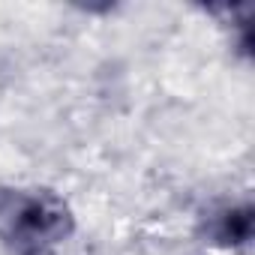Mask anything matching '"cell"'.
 I'll list each match as a JSON object with an SVG mask.
<instances>
[{"instance_id":"obj_1","label":"cell","mask_w":255,"mask_h":255,"mask_svg":"<svg viewBox=\"0 0 255 255\" xmlns=\"http://www.w3.org/2000/svg\"><path fill=\"white\" fill-rule=\"evenodd\" d=\"M63 210L48 204V201H39V198H30L18 207L15 219H12V240L21 252H39L45 243L57 240L60 231H63Z\"/></svg>"},{"instance_id":"obj_2","label":"cell","mask_w":255,"mask_h":255,"mask_svg":"<svg viewBox=\"0 0 255 255\" xmlns=\"http://www.w3.org/2000/svg\"><path fill=\"white\" fill-rule=\"evenodd\" d=\"M249 225H252V216L249 210H234L225 216V225H222V237L231 240V243H240L249 237Z\"/></svg>"}]
</instances>
